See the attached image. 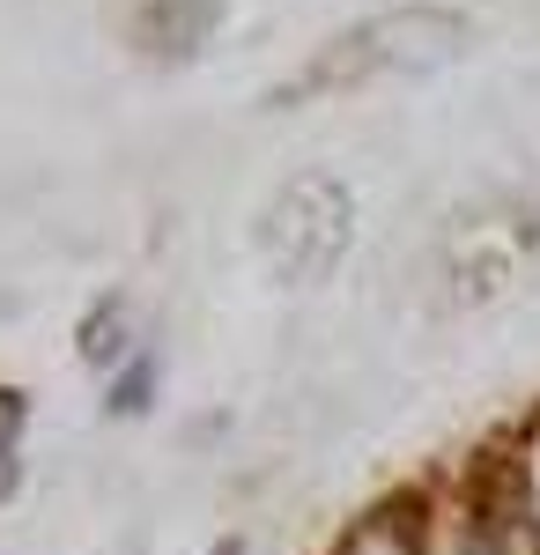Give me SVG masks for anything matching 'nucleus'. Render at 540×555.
Instances as JSON below:
<instances>
[{"instance_id":"obj_1","label":"nucleus","mask_w":540,"mask_h":555,"mask_svg":"<svg viewBox=\"0 0 540 555\" xmlns=\"http://www.w3.org/2000/svg\"><path fill=\"white\" fill-rule=\"evenodd\" d=\"M466 52V23L452 8H393V15H371L356 23L348 38H333L311 75L296 89H348V82H377V75H429Z\"/></svg>"},{"instance_id":"obj_2","label":"nucleus","mask_w":540,"mask_h":555,"mask_svg":"<svg viewBox=\"0 0 540 555\" xmlns=\"http://www.w3.org/2000/svg\"><path fill=\"white\" fill-rule=\"evenodd\" d=\"M356 245V193L333 171H296L274 201H267V222H259V253L274 267V282L290 289H311L326 282L333 267Z\"/></svg>"},{"instance_id":"obj_3","label":"nucleus","mask_w":540,"mask_h":555,"mask_svg":"<svg viewBox=\"0 0 540 555\" xmlns=\"http://www.w3.org/2000/svg\"><path fill=\"white\" fill-rule=\"evenodd\" d=\"M422 555H526L481 474L422 489Z\"/></svg>"},{"instance_id":"obj_4","label":"nucleus","mask_w":540,"mask_h":555,"mask_svg":"<svg viewBox=\"0 0 540 555\" xmlns=\"http://www.w3.org/2000/svg\"><path fill=\"white\" fill-rule=\"evenodd\" d=\"M481 489L497 496V512L511 518V533H518V548L540 555V415L503 437L497 452L481 460Z\"/></svg>"},{"instance_id":"obj_5","label":"nucleus","mask_w":540,"mask_h":555,"mask_svg":"<svg viewBox=\"0 0 540 555\" xmlns=\"http://www.w3.org/2000/svg\"><path fill=\"white\" fill-rule=\"evenodd\" d=\"M222 23V0H133V38L156 60H193Z\"/></svg>"},{"instance_id":"obj_6","label":"nucleus","mask_w":540,"mask_h":555,"mask_svg":"<svg viewBox=\"0 0 540 555\" xmlns=\"http://www.w3.org/2000/svg\"><path fill=\"white\" fill-rule=\"evenodd\" d=\"M326 555H422V496H385L363 518H348V533Z\"/></svg>"},{"instance_id":"obj_7","label":"nucleus","mask_w":540,"mask_h":555,"mask_svg":"<svg viewBox=\"0 0 540 555\" xmlns=\"http://www.w3.org/2000/svg\"><path fill=\"white\" fill-rule=\"evenodd\" d=\"M75 348H82V363H97V371L112 378L126 356L141 348V341H133V297H119V289H112V297L89 304L82 326H75Z\"/></svg>"},{"instance_id":"obj_8","label":"nucleus","mask_w":540,"mask_h":555,"mask_svg":"<svg viewBox=\"0 0 540 555\" xmlns=\"http://www.w3.org/2000/svg\"><path fill=\"white\" fill-rule=\"evenodd\" d=\"M156 385H164V363H156L149 348H133L119 371L104 378V415H112V423H141V415L156 408Z\"/></svg>"},{"instance_id":"obj_9","label":"nucleus","mask_w":540,"mask_h":555,"mask_svg":"<svg viewBox=\"0 0 540 555\" xmlns=\"http://www.w3.org/2000/svg\"><path fill=\"white\" fill-rule=\"evenodd\" d=\"M23 429H30V392L23 385H0V504L23 481Z\"/></svg>"},{"instance_id":"obj_10","label":"nucleus","mask_w":540,"mask_h":555,"mask_svg":"<svg viewBox=\"0 0 540 555\" xmlns=\"http://www.w3.org/2000/svg\"><path fill=\"white\" fill-rule=\"evenodd\" d=\"M201 555H252V541H245V533H215Z\"/></svg>"}]
</instances>
